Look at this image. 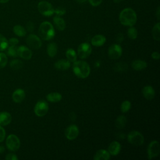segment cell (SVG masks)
I'll return each instance as SVG.
<instances>
[{"label":"cell","instance_id":"31","mask_svg":"<svg viewBox=\"0 0 160 160\" xmlns=\"http://www.w3.org/2000/svg\"><path fill=\"white\" fill-rule=\"evenodd\" d=\"M7 54L11 57L16 58L18 56V47L16 46H10L7 48Z\"/></svg>","mask_w":160,"mask_h":160},{"label":"cell","instance_id":"48","mask_svg":"<svg viewBox=\"0 0 160 160\" xmlns=\"http://www.w3.org/2000/svg\"><path fill=\"white\" fill-rule=\"evenodd\" d=\"M122 1V0H113L114 2H115V3H119V2H121Z\"/></svg>","mask_w":160,"mask_h":160},{"label":"cell","instance_id":"10","mask_svg":"<svg viewBox=\"0 0 160 160\" xmlns=\"http://www.w3.org/2000/svg\"><path fill=\"white\" fill-rule=\"evenodd\" d=\"M26 44L32 49H38L41 47L42 42L39 37L34 34H30L26 38Z\"/></svg>","mask_w":160,"mask_h":160},{"label":"cell","instance_id":"4","mask_svg":"<svg viewBox=\"0 0 160 160\" xmlns=\"http://www.w3.org/2000/svg\"><path fill=\"white\" fill-rule=\"evenodd\" d=\"M128 141L132 145L139 146L143 144L144 138L143 135L138 131H131L128 134Z\"/></svg>","mask_w":160,"mask_h":160},{"label":"cell","instance_id":"2","mask_svg":"<svg viewBox=\"0 0 160 160\" xmlns=\"http://www.w3.org/2000/svg\"><path fill=\"white\" fill-rule=\"evenodd\" d=\"M72 71L77 77L84 79L89 76L91 72V68L86 61H76L72 64Z\"/></svg>","mask_w":160,"mask_h":160},{"label":"cell","instance_id":"46","mask_svg":"<svg viewBox=\"0 0 160 160\" xmlns=\"http://www.w3.org/2000/svg\"><path fill=\"white\" fill-rule=\"evenodd\" d=\"M87 1V0H76V1L77 2L80 3V4L83 3V2H84L85 1Z\"/></svg>","mask_w":160,"mask_h":160},{"label":"cell","instance_id":"25","mask_svg":"<svg viewBox=\"0 0 160 160\" xmlns=\"http://www.w3.org/2000/svg\"><path fill=\"white\" fill-rule=\"evenodd\" d=\"M127 122L126 118L123 115L119 116L115 121V126L118 129H122L125 127Z\"/></svg>","mask_w":160,"mask_h":160},{"label":"cell","instance_id":"30","mask_svg":"<svg viewBox=\"0 0 160 160\" xmlns=\"http://www.w3.org/2000/svg\"><path fill=\"white\" fill-rule=\"evenodd\" d=\"M113 68H114V70L117 72L126 71L128 69V64L123 62H118L116 64H114Z\"/></svg>","mask_w":160,"mask_h":160},{"label":"cell","instance_id":"3","mask_svg":"<svg viewBox=\"0 0 160 160\" xmlns=\"http://www.w3.org/2000/svg\"><path fill=\"white\" fill-rule=\"evenodd\" d=\"M38 32L41 38L45 41L52 39L55 35L54 26L48 21H44L40 24Z\"/></svg>","mask_w":160,"mask_h":160},{"label":"cell","instance_id":"35","mask_svg":"<svg viewBox=\"0 0 160 160\" xmlns=\"http://www.w3.org/2000/svg\"><path fill=\"white\" fill-rule=\"evenodd\" d=\"M8 63L7 55L3 52H0V68H3Z\"/></svg>","mask_w":160,"mask_h":160},{"label":"cell","instance_id":"18","mask_svg":"<svg viewBox=\"0 0 160 160\" xmlns=\"http://www.w3.org/2000/svg\"><path fill=\"white\" fill-rule=\"evenodd\" d=\"M106 38L102 34H97L94 36L91 41V44L94 46L100 47L102 46L106 42Z\"/></svg>","mask_w":160,"mask_h":160},{"label":"cell","instance_id":"8","mask_svg":"<svg viewBox=\"0 0 160 160\" xmlns=\"http://www.w3.org/2000/svg\"><path fill=\"white\" fill-rule=\"evenodd\" d=\"M148 158L151 159L157 157L160 152V146L159 143L158 141H152L148 145Z\"/></svg>","mask_w":160,"mask_h":160},{"label":"cell","instance_id":"34","mask_svg":"<svg viewBox=\"0 0 160 160\" xmlns=\"http://www.w3.org/2000/svg\"><path fill=\"white\" fill-rule=\"evenodd\" d=\"M131 107V104L130 101H129L128 100L124 101L121 103V111L123 113L127 112L128 111H129Z\"/></svg>","mask_w":160,"mask_h":160},{"label":"cell","instance_id":"5","mask_svg":"<svg viewBox=\"0 0 160 160\" xmlns=\"http://www.w3.org/2000/svg\"><path fill=\"white\" fill-rule=\"evenodd\" d=\"M38 9L42 15L45 16H51L54 13V9L51 4L46 1H42L38 3Z\"/></svg>","mask_w":160,"mask_h":160},{"label":"cell","instance_id":"41","mask_svg":"<svg viewBox=\"0 0 160 160\" xmlns=\"http://www.w3.org/2000/svg\"><path fill=\"white\" fill-rule=\"evenodd\" d=\"M102 0H89V2L92 6H98L102 2Z\"/></svg>","mask_w":160,"mask_h":160},{"label":"cell","instance_id":"22","mask_svg":"<svg viewBox=\"0 0 160 160\" xmlns=\"http://www.w3.org/2000/svg\"><path fill=\"white\" fill-rule=\"evenodd\" d=\"M147 62L143 60L136 59L132 62L131 67L136 71H142L147 67Z\"/></svg>","mask_w":160,"mask_h":160},{"label":"cell","instance_id":"42","mask_svg":"<svg viewBox=\"0 0 160 160\" xmlns=\"http://www.w3.org/2000/svg\"><path fill=\"white\" fill-rule=\"evenodd\" d=\"M116 41H118V42H121L124 39L123 34L122 33H118L116 37Z\"/></svg>","mask_w":160,"mask_h":160},{"label":"cell","instance_id":"33","mask_svg":"<svg viewBox=\"0 0 160 160\" xmlns=\"http://www.w3.org/2000/svg\"><path fill=\"white\" fill-rule=\"evenodd\" d=\"M9 46L8 41L7 39L0 34V51L6 50Z\"/></svg>","mask_w":160,"mask_h":160},{"label":"cell","instance_id":"13","mask_svg":"<svg viewBox=\"0 0 160 160\" xmlns=\"http://www.w3.org/2000/svg\"><path fill=\"white\" fill-rule=\"evenodd\" d=\"M18 54L20 58L28 60L31 58L32 52L29 48L25 46H20L18 47Z\"/></svg>","mask_w":160,"mask_h":160},{"label":"cell","instance_id":"20","mask_svg":"<svg viewBox=\"0 0 160 160\" xmlns=\"http://www.w3.org/2000/svg\"><path fill=\"white\" fill-rule=\"evenodd\" d=\"M12 121V116L10 113L8 112H0V126H7Z\"/></svg>","mask_w":160,"mask_h":160},{"label":"cell","instance_id":"45","mask_svg":"<svg viewBox=\"0 0 160 160\" xmlns=\"http://www.w3.org/2000/svg\"><path fill=\"white\" fill-rule=\"evenodd\" d=\"M5 150V148L2 145H0V153H2Z\"/></svg>","mask_w":160,"mask_h":160},{"label":"cell","instance_id":"15","mask_svg":"<svg viewBox=\"0 0 160 160\" xmlns=\"http://www.w3.org/2000/svg\"><path fill=\"white\" fill-rule=\"evenodd\" d=\"M26 96V93L25 91L22 89H16L12 94V99L14 102L16 103H19L22 102L24 99L25 98Z\"/></svg>","mask_w":160,"mask_h":160},{"label":"cell","instance_id":"39","mask_svg":"<svg viewBox=\"0 0 160 160\" xmlns=\"http://www.w3.org/2000/svg\"><path fill=\"white\" fill-rule=\"evenodd\" d=\"M19 43V41L16 38H11L8 40V44L10 46H16Z\"/></svg>","mask_w":160,"mask_h":160},{"label":"cell","instance_id":"40","mask_svg":"<svg viewBox=\"0 0 160 160\" xmlns=\"http://www.w3.org/2000/svg\"><path fill=\"white\" fill-rule=\"evenodd\" d=\"M6 159L7 160H17L18 158L15 154L9 153L6 156Z\"/></svg>","mask_w":160,"mask_h":160},{"label":"cell","instance_id":"16","mask_svg":"<svg viewBox=\"0 0 160 160\" xmlns=\"http://www.w3.org/2000/svg\"><path fill=\"white\" fill-rule=\"evenodd\" d=\"M54 68L58 70L64 71L68 69L71 66V62L68 59H59L54 63Z\"/></svg>","mask_w":160,"mask_h":160},{"label":"cell","instance_id":"32","mask_svg":"<svg viewBox=\"0 0 160 160\" xmlns=\"http://www.w3.org/2000/svg\"><path fill=\"white\" fill-rule=\"evenodd\" d=\"M127 34L128 38H130L131 39H135L138 37L137 29L132 26H130L129 28L128 29Z\"/></svg>","mask_w":160,"mask_h":160},{"label":"cell","instance_id":"9","mask_svg":"<svg viewBox=\"0 0 160 160\" xmlns=\"http://www.w3.org/2000/svg\"><path fill=\"white\" fill-rule=\"evenodd\" d=\"M91 46L88 42H82L78 48V55L81 59L87 58L91 54Z\"/></svg>","mask_w":160,"mask_h":160},{"label":"cell","instance_id":"1","mask_svg":"<svg viewBox=\"0 0 160 160\" xmlns=\"http://www.w3.org/2000/svg\"><path fill=\"white\" fill-rule=\"evenodd\" d=\"M120 22L126 26H132L137 21L136 12L131 8H125L121 11L119 16Z\"/></svg>","mask_w":160,"mask_h":160},{"label":"cell","instance_id":"43","mask_svg":"<svg viewBox=\"0 0 160 160\" xmlns=\"http://www.w3.org/2000/svg\"><path fill=\"white\" fill-rule=\"evenodd\" d=\"M151 57H152V59H154L155 60H158L160 58V54L158 52L154 51L151 54Z\"/></svg>","mask_w":160,"mask_h":160},{"label":"cell","instance_id":"38","mask_svg":"<svg viewBox=\"0 0 160 160\" xmlns=\"http://www.w3.org/2000/svg\"><path fill=\"white\" fill-rule=\"evenodd\" d=\"M6 137V131L2 126H0V142H2Z\"/></svg>","mask_w":160,"mask_h":160},{"label":"cell","instance_id":"12","mask_svg":"<svg viewBox=\"0 0 160 160\" xmlns=\"http://www.w3.org/2000/svg\"><path fill=\"white\" fill-rule=\"evenodd\" d=\"M79 128L75 124L69 126L65 130V136L69 140L75 139L79 135Z\"/></svg>","mask_w":160,"mask_h":160},{"label":"cell","instance_id":"47","mask_svg":"<svg viewBox=\"0 0 160 160\" xmlns=\"http://www.w3.org/2000/svg\"><path fill=\"white\" fill-rule=\"evenodd\" d=\"M9 0H0V3H6L9 1Z\"/></svg>","mask_w":160,"mask_h":160},{"label":"cell","instance_id":"17","mask_svg":"<svg viewBox=\"0 0 160 160\" xmlns=\"http://www.w3.org/2000/svg\"><path fill=\"white\" fill-rule=\"evenodd\" d=\"M143 96L148 100H152L155 96V91L151 86H145L142 89Z\"/></svg>","mask_w":160,"mask_h":160},{"label":"cell","instance_id":"11","mask_svg":"<svg viewBox=\"0 0 160 160\" xmlns=\"http://www.w3.org/2000/svg\"><path fill=\"white\" fill-rule=\"evenodd\" d=\"M122 48L118 44H113L108 48V56L112 59H117L121 56Z\"/></svg>","mask_w":160,"mask_h":160},{"label":"cell","instance_id":"26","mask_svg":"<svg viewBox=\"0 0 160 160\" xmlns=\"http://www.w3.org/2000/svg\"><path fill=\"white\" fill-rule=\"evenodd\" d=\"M66 56L67 59L70 62H74L77 60V54L76 51L72 48H69L67 49L66 52Z\"/></svg>","mask_w":160,"mask_h":160},{"label":"cell","instance_id":"29","mask_svg":"<svg viewBox=\"0 0 160 160\" xmlns=\"http://www.w3.org/2000/svg\"><path fill=\"white\" fill-rule=\"evenodd\" d=\"M23 66V62L19 59H13L10 62V68L14 71L21 69Z\"/></svg>","mask_w":160,"mask_h":160},{"label":"cell","instance_id":"37","mask_svg":"<svg viewBox=\"0 0 160 160\" xmlns=\"http://www.w3.org/2000/svg\"><path fill=\"white\" fill-rule=\"evenodd\" d=\"M26 30L29 32H32L34 29V24L31 21H29L27 24H26Z\"/></svg>","mask_w":160,"mask_h":160},{"label":"cell","instance_id":"36","mask_svg":"<svg viewBox=\"0 0 160 160\" xmlns=\"http://www.w3.org/2000/svg\"><path fill=\"white\" fill-rule=\"evenodd\" d=\"M54 13L57 16H61L66 13V9L62 7H58L54 9Z\"/></svg>","mask_w":160,"mask_h":160},{"label":"cell","instance_id":"6","mask_svg":"<svg viewBox=\"0 0 160 160\" xmlns=\"http://www.w3.org/2000/svg\"><path fill=\"white\" fill-rule=\"evenodd\" d=\"M6 145L7 148L11 151H16L20 148L21 142L19 138L13 134H9L6 141Z\"/></svg>","mask_w":160,"mask_h":160},{"label":"cell","instance_id":"28","mask_svg":"<svg viewBox=\"0 0 160 160\" xmlns=\"http://www.w3.org/2000/svg\"><path fill=\"white\" fill-rule=\"evenodd\" d=\"M14 33L19 37H23L26 34V29L21 25H16L13 28Z\"/></svg>","mask_w":160,"mask_h":160},{"label":"cell","instance_id":"19","mask_svg":"<svg viewBox=\"0 0 160 160\" xmlns=\"http://www.w3.org/2000/svg\"><path fill=\"white\" fill-rule=\"evenodd\" d=\"M110 158V154L108 150L101 149L94 154L93 159L94 160H108Z\"/></svg>","mask_w":160,"mask_h":160},{"label":"cell","instance_id":"24","mask_svg":"<svg viewBox=\"0 0 160 160\" xmlns=\"http://www.w3.org/2000/svg\"><path fill=\"white\" fill-rule=\"evenodd\" d=\"M58 52L57 44L55 42H50L47 46V52L49 57H54Z\"/></svg>","mask_w":160,"mask_h":160},{"label":"cell","instance_id":"21","mask_svg":"<svg viewBox=\"0 0 160 160\" xmlns=\"http://www.w3.org/2000/svg\"><path fill=\"white\" fill-rule=\"evenodd\" d=\"M53 23L56 28L59 31H63L66 28V22L64 20L59 16H55L53 18Z\"/></svg>","mask_w":160,"mask_h":160},{"label":"cell","instance_id":"27","mask_svg":"<svg viewBox=\"0 0 160 160\" xmlns=\"http://www.w3.org/2000/svg\"><path fill=\"white\" fill-rule=\"evenodd\" d=\"M152 36L153 39L157 41L160 40V23H156L152 28Z\"/></svg>","mask_w":160,"mask_h":160},{"label":"cell","instance_id":"23","mask_svg":"<svg viewBox=\"0 0 160 160\" xmlns=\"http://www.w3.org/2000/svg\"><path fill=\"white\" fill-rule=\"evenodd\" d=\"M46 99L51 102H58L62 99V95L57 92H50L47 94Z\"/></svg>","mask_w":160,"mask_h":160},{"label":"cell","instance_id":"7","mask_svg":"<svg viewBox=\"0 0 160 160\" xmlns=\"http://www.w3.org/2000/svg\"><path fill=\"white\" fill-rule=\"evenodd\" d=\"M49 110V105L48 102L44 100H40L37 102L34 108V112L38 117L44 116Z\"/></svg>","mask_w":160,"mask_h":160},{"label":"cell","instance_id":"14","mask_svg":"<svg viewBox=\"0 0 160 160\" xmlns=\"http://www.w3.org/2000/svg\"><path fill=\"white\" fill-rule=\"evenodd\" d=\"M121 144L118 141H114L111 142L108 148V151L109 152L110 155L116 156L118 155L121 151Z\"/></svg>","mask_w":160,"mask_h":160},{"label":"cell","instance_id":"44","mask_svg":"<svg viewBox=\"0 0 160 160\" xmlns=\"http://www.w3.org/2000/svg\"><path fill=\"white\" fill-rule=\"evenodd\" d=\"M156 16L157 17V19L158 20H159V18H160V9H159V7H158V8H157L156 12Z\"/></svg>","mask_w":160,"mask_h":160}]
</instances>
